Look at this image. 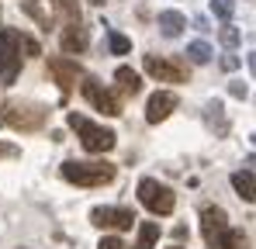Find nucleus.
<instances>
[{"mask_svg": "<svg viewBox=\"0 0 256 249\" xmlns=\"http://www.w3.org/2000/svg\"><path fill=\"white\" fill-rule=\"evenodd\" d=\"M201 232H204L208 249H242L246 246V236L228 225L225 208H218V204H208L201 211Z\"/></svg>", "mask_w": 256, "mask_h": 249, "instance_id": "obj_1", "label": "nucleus"}, {"mask_svg": "<svg viewBox=\"0 0 256 249\" xmlns=\"http://www.w3.org/2000/svg\"><path fill=\"white\" fill-rule=\"evenodd\" d=\"M118 173V166L108 163V160H94V163H84V160H66L62 163V180L76 184V187H104L111 184Z\"/></svg>", "mask_w": 256, "mask_h": 249, "instance_id": "obj_2", "label": "nucleus"}, {"mask_svg": "<svg viewBox=\"0 0 256 249\" xmlns=\"http://www.w3.org/2000/svg\"><path fill=\"white\" fill-rule=\"evenodd\" d=\"M66 122H70V128H76V135H80V146H84L86 152H111V149H114V142H118V135H114L111 128L86 122L84 114H76V111H73Z\"/></svg>", "mask_w": 256, "mask_h": 249, "instance_id": "obj_3", "label": "nucleus"}, {"mask_svg": "<svg viewBox=\"0 0 256 249\" xmlns=\"http://www.w3.org/2000/svg\"><path fill=\"white\" fill-rule=\"evenodd\" d=\"M48 118V108L35 100H7L4 104V122L18 132H38Z\"/></svg>", "mask_w": 256, "mask_h": 249, "instance_id": "obj_4", "label": "nucleus"}, {"mask_svg": "<svg viewBox=\"0 0 256 249\" xmlns=\"http://www.w3.org/2000/svg\"><path fill=\"white\" fill-rule=\"evenodd\" d=\"M21 73V32L0 28V80L14 83Z\"/></svg>", "mask_w": 256, "mask_h": 249, "instance_id": "obj_5", "label": "nucleus"}, {"mask_svg": "<svg viewBox=\"0 0 256 249\" xmlns=\"http://www.w3.org/2000/svg\"><path fill=\"white\" fill-rule=\"evenodd\" d=\"M138 201H142V208H146V211H152V214H173V208H176L173 190L166 187V184L152 180V176L138 180Z\"/></svg>", "mask_w": 256, "mask_h": 249, "instance_id": "obj_6", "label": "nucleus"}, {"mask_svg": "<svg viewBox=\"0 0 256 249\" xmlns=\"http://www.w3.org/2000/svg\"><path fill=\"white\" fill-rule=\"evenodd\" d=\"M84 97L94 104V111H100V114H111V118L122 114V100H118L111 90H104L97 80H90V76L84 80Z\"/></svg>", "mask_w": 256, "mask_h": 249, "instance_id": "obj_7", "label": "nucleus"}, {"mask_svg": "<svg viewBox=\"0 0 256 249\" xmlns=\"http://www.w3.org/2000/svg\"><path fill=\"white\" fill-rule=\"evenodd\" d=\"M48 73L56 76V83H59L62 94H70V90L76 86V80L84 76V70L76 66V59H66V56H52V59H48Z\"/></svg>", "mask_w": 256, "mask_h": 249, "instance_id": "obj_8", "label": "nucleus"}, {"mask_svg": "<svg viewBox=\"0 0 256 249\" xmlns=\"http://www.w3.org/2000/svg\"><path fill=\"white\" fill-rule=\"evenodd\" d=\"M90 222L97 228H118V232H125V228L135 225V214L128 208H94L90 211Z\"/></svg>", "mask_w": 256, "mask_h": 249, "instance_id": "obj_9", "label": "nucleus"}, {"mask_svg": "<svg viewBox=\"0 0 256 249\" xmlns=\"http://www.w3.org/2000/svg\"><path fill=\"white\" fill-rule=\"evenodd\" d=\"M146 73L152 80H163V83H184L187 80V70L176 66L170 59H160V56H146Z\"/></svg>", "mask_w": 256, "mask_h": 249, "instance_id": "obj_10", "label": "nucleus"}, {"mask_svg": "<svg viewBox=\"0 0 256 249\" xmlns=\"http://www.w3.org/2000/svg\"><path fill=\"white\" fill-rule=\"evenodd\" d=\"M173 108H176V94H173V90H156V94L149 97V104H146V122L149 124L166 122L173 114Z\"/></svg>", "mask_w": 256, "mask_h": 249, "instance_id": "obj_11", "label": "nucleus"}, {"mask_svg": "<svg viewBox=\"0 0 256 249\" xmlns=\"http://www.w3.org/2000/svg\"><path fill=\"white\" fill-rule=\"evenodd\" d=\"M21 10L42 28V32H48V28H56V10L52 7H45V0H21Z\"/></svg>", "mask_w": 256, "mask_h": 249, "instance_id": "obj_12", "label": "nucleus"}, {"mask_svg": "<svg viewBox=\"0 0 256 249\" xmlns=\"http://www.w3.org/2000/svg\"><path fill=\"white\" fill-rule=\"evenodd\" d=\"M86 32L80 28V21H73V24H66V32H62V48L66 52H84L86 48Z\"/></svg>", "mask_w": 256, "mask_h": 249, "instance_id": "obj_13", "label": "nucleus"}, {"mask_svg": "<svg viewBox=\"0 0 256 249\" xmlns=\"http://www.w3.org/2000/svg\"><path fill=\"white\" fill-rule=\"evenodd\" d=\"M160 28H163L166 38H176V35L187 28V18H184L180 10H160Z\"/></svg>", "mask_w": 256, "mask_h": 249, "instance_id": "obj_14", "label": "nucleus"}, {"mask_svg": "<svg viewBox=\"0 0 256 249\" xmlns=\"http://www.w3.org/2000/svg\"><path fill=\"white\" fill-rule=\"evenodd\" d=\"M232 187H236V194L242 198V201H253L256 190H253V170L246 166V170H236L232 173Z\"/></svg>", "mask_w": 256, "mask_h": 249, "instance_id": "obj_15", "label": "nucleus"}, {"mask_svg": "<svg viewBox=\"0 0 256 249\" xmlns=\"http://www.w3.org/2000/svg\"><path fill=\"white\" fill-rule=\"evenodd\" d=\"M156 242H160V225L156 222H142L138 225V239H135L132 249H152Z\"/></svg>", "mask_w": 256, "mask_h": 249, "instance_id": "obj_16", "label": "nucleus"}, {"mask_svg": "<svg viewBox=\"0 0 256 249\" xmlns=\"http://www.w3.org/2000/svg\"><path fill=\"white\" fill-rule=\"evenodd\" d=\"M114 80L122 83V90H125V94H132V97H135V94L142 90V76H138L135 70H128V66H118V73H114Z\"/></svg>", "mask_w": 256, "mask_h": 249, "instance_id": "obj_17", "label": "nucleus"}, {"mask_svg": "<svg viewBox=\"0 0 256 249\" xmlns=\"http://www.w3.org/2000/svg\"><path fill=\"white\" fill-rule=\"evenodd\" d=\"M184 56H187L194 66H204V62H212V45H208V42H190Z\"/></svg>", "mask_w": 256, "mask_h": 249, "instance_id": "obj_18", "label": "nucleus"}, {"mask_svg": "<svg viewBox=\"0 0 256 249\" xmlns=\"http://www.w3.org/2000/svg\"><path fill=\"white\" fill-rule=\"evenodd\" d=\"M66 24H73V21H80V7H76V0H56V7H52Z\"/></svg>", "mask_w": 256, "mask_h": 249, "instance_id": "obj_19", "label": "nucleus"}, {"mask_svg": "<svg viewBox=\"0 0 256 249\" xmlns=\"http://www.w3.org/2000/svg\"><path fill=\"white\" fill-rule=\"evenodd\" d=\"M108 45H111V52H114V56L132 52V42H128L125 35H118V32H108Z\"/></svg>", "mask_w": 256, "mask_h": 249, "instance_id": "obj_20", "label": "nucleus"}, {"mask_svg": "<svg viewBox=\"0 0 256 249\" xmlns=\"http://www.w3.org/2000/svg\"><path fill=\"white\" fill-rule=\"evenodd\" d=\"M212 10L222 18V21H228V18L236 14V0H212Z\"/></svg>", "mask_w": 256, "mask_h": 249, "instance_id": "obj_21", "label": "nucleus"}, {"mask_svg": "<svg viewBox=\"0 0 256 249\" xmlns=\"http://www.w3.org/2000/svg\"><path fill=\"white\" fill-rule=\"evenodd\" d=\"M218 38H222V45H228V48H236V45H239V32H236L232 24H225V28L218 32Z\"/></svg>", "mask_w": 256, "mask_h": 249, "instance_id": "obj_22", "label": "nucleus"}, {"mask_svg": "<svg viewBox=\"0 0 256 249\" xmlns=\"http://www.w3.org/2000/svg\"><path fill=\"white\" fill-rule=\"evenodd\" d=\"M97 249H128L125 242H122V239H118V236H104V239H100V246Z\"/></svg>", "mask_w": 256, "mask_h": 249, "instance_id": "obj_23", "label": "nucleus"}, {"mask_svg": "<svg viewBox=\"0 0 256 249\" xmlns=\"http://www.w3.org/2000/svg\"><path fill=\"white\" fill-rule=\"evenodd\" d=\"M21 48L28 52V56H42V48H38V42L28 38V35H21Z\"/></svg>", "mask_w": 256, "mask_h": 249, "instance_id": "obj_24", "label": "nucleus"}, {"mask_svg": "<svg viewBox=\"0 0 256 249\" xmlns=\"http://www.w3.org/2000/svg\"><path fill=\"white\" fill-rule=\"evenodd\" d=\"M14 156H21V149L10 142H0V160H14Z\"/></svg>", "mask_w": 256, "mask_h": 249, "instance_id": "obj_25", "label": "nucleus"}, {"mask_svg": "<svg viewBox=\"0 0 256 249\" xmlns=\"http://www.w3.org/2000/svg\"><path fill=\"white\" fill-rule=\"evenodd\" d=\"M228 90H232V97H239V100H242V97L250 94V86H246V83H242V80H236V83H232V86H228Z\"/></svg>", "mask_w": 256, "mask_h": 249, "instance_id": "obj_26", "label": "nucleus"}, {"mask_svg": "<svg viewBox=\"0 0 256 249\" xmlns=\"http://www.w3.org/2000/svg\"><path fill=\"white\" fill-rule=\"evenodd\" d=\"M222 70H239V56H225L222 59Z\"/></svg>", "mask_w": 256, "mask_h": 249, "instance_id": "obj_27", "label": "nucleus"}, {"mask_svg": "<svg viewBox=\"0 0 256 249\" xmlns=\"http://www.w3.org/2000/svg\"><path fill=\"white\" fill-rule=\"evenodd\" d=\"M170 249H184V246H170Z\"/></svg>", "mask_w": 256, "mask_h": 249, "instance_id": "obj_28", "label": "nucleus"}]
</instances>
